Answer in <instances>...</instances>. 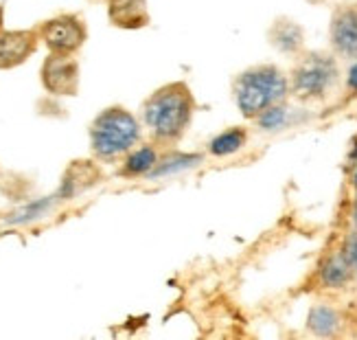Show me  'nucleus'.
I'll return each instance as SVG.
<instances>
[{
  "label": "nucleus",
  "mask_w": 357,
  "mask_h": 340,
  "mask_svg": "<svg viewBox=\"0 0 357 340\" xmlns=\"http://www.w3.org/2000/svg\"><path fill=\"white\" fill-rule=\"evenodd\" d=\"M42 84L55 97H75L79 90V64L73 55L51 53L42 64Z\"/></svg>",
  "instance_id": "6"
},
{
  "label": "nucleus",
  "mask_w": 357,
  "mask_h": 340,
  "mask_svg": "<svg viewBox=\"0 0 357 340\" xmlns=\"http://www.w3.org/2000/svg\"><path fill=\"white\" fill-rule=\"evenodd\" d=\"M353 274H355V270L351 266L347 253L337 251V253L329 255L327 261L322 264L320 281H322V286H327V288H344L353 279Z\"/></svg>",
  "instance_id": "11"
},
{
  "label": "nucleus",
  "mask_w": 357,
  "mask_h": 340,
  "mask_svg": "<svg viewBox=\"0 0 357 340\" xmlns=\"http://www.w3.org/2000/svg\"><path fill=\"white\" fill-rule=\"evenodd\" d=\"M195 112V99L184 82L165 84L153 90L143 105V121L153 141L160 145H176L186 134Z\"/></svg>",
  "instance_id": "1"
},
{
  "label": "nucleus",
  "mask_w": 357,
  "mask_h": 340,
  "mask_svg": "<svg viewBox=\"0 0 357 340\" xmlns=\"http://www.w3.org/2000/svg\"><path fill=\"white\" fill-rule=\"evenodd\" d=\"M347 88L353 92V95H357V59L353 61L347 73Z\"/></svg>",
  "instance_id": "17"
},
{
  "label": "nucleus",
  "mask_w": 357,
  "mask_h": 340,
  "mask_svg": "<svg viewBox=\"0 0 357 340\" xmlns=\"http://www.w3.org/2000/svg\"><path fill=\"white\" fill-rule=\"evenodd\" d=\"M158 165V149L153 145H141L138 149L130 151L126 165H123V176H145L151 174Z\"/></svg>",
  "instance_id": "12"
},
{
  "label": "nucleus",
  "mask_w": 357,
  "mask_h": 340,
  "mask_svg": "<svg viewBox=\"0 0 357 340\" xmlns=\"http://www.w3.org/2000/svg\"><path fill=\"white\" fill-rule=\"evenodd\" d=\"M340 82V66L333 53H301L289 73V92L298 101H320Z\"/></svg>",
  "instance_id": "4"
},
{
  "label": "nucleus",
  "mask_w": 357,
  "mask_h": 340,
  "mask_svg": "<svg viewBox=\"0 0 357 340\" xmlns=\"http://www.w3.org/2000/svg\"><path fill=\"white\" fill-rule=\"evenodd\" d=\"M344 253H347V257H349V261H351V266H353V270H355V274H357V233H353V235L349 237V242H347V246H344Z\"/></svg>",
  "instance_id": "16"
},
{
  "label": "nucleus",
  "mask_w": 357,
  "mask_h": 340,
  "mask_svg": "<svg viewBox=\"0 0 357 340\" xmlns=\"http://www.w3.org/2000/svg\"><path fill=\"white\" fill-rule=\"evenodd\" d=\"M283 119H285V108H283V103L281 105H274V108H270L268 112H263L257 121L261 123V128H266V130H274V128H278L283 123Z\"/></svg>",
  "instance_id": "15"
},
{
  "label": "nucleus",
  "mask_w": 357,
  "mask_h": 340,
  "mask_svg": "<svg viewBox=\"0 0 357 340\" xmlns=\"http://www.w3.org/2000/svg\"><path fill=\"white\" fill-rule=\"evenodd\" d=\"M141 141V126L126 108L112 105L103 110L90 126V147L101 161H114Z\"/></svg>",
  "instance_id": "3"
},
{
  "label": "nucleus",
  "mask_w": 357,
  "mask_h": 340,
  "mask_svg": "<svg viewBox=\"0 0 357 340\" xmlns=\"http://www.w3.org/2000/svg\"><path fill=\"white\" fill-rule=\"evenodd\" d=\"M248 141V132L243 128H228L217 134L208 143V154L215 158H226L237 154Z\"/></svg>",
  "instance_id": "13"
},
{
  "label": "nucleus",
  "mask_w": 357,
  "mask_h": 340,
  "mask_svg": "<svg viewBox=\"0 0 357 340\" xmlns=\"http://www.w3.org/2000/svg\"><path fill=\"white\" fill-rule=\"evenodd\" d=\"M289 95V77L274 64H257L239 73L232 82V97L243 119H259Z\"/></svg>",
  "instance_id": "2"
},
{
  "label": "nucleus",
  "mask_w": 357,
  "mask_h": 340,
  "mask_svg": "<svg viewBox=\"0 0 357 340\" xmlns=\"http://www.w3.org/2000/svg\"><path fill=\"white\" fill-rule=\"evenodd\" d=\"M40 34L36 31H3L0 34V71L24 64L36 53Z\"/></svg>",
  "instance_id": "8"
},
{
  "label": "nucleus",
  "mask_w": 357,
  "mask_h": 340,
  "mask_svg": "<svg viewBox=\"0 0 357 340\" xmlns=\"http://www.w3.org/2000/svg\"><path fill=\"white\" fill-rule=\"evenodd\" d=\"M305 34L298 22L289 18H278L270 29V44L285 55H298L303 51Z\"/></svg>",
  "instance_id": "10"
},
{
  "label": "nucleus",
  "mask_w": 357,
  "mask_h": 340,
  "mask_svg": "<svg viewBox=\"0 0 357 340\" xmlns=\"http://www.w3.org/2000/svg\"><path fill=\"white\" fill-rule=\"evenodd\" d=\"M38 34H40V40L46 44V49L59 55H75L88 38L84 20L70 13L46 20L40 27Z\"/></svg>",
  "instance_id": "5"
},
{
  "label": "nucleus",
  "mask_w": 357,
  "mask_h": 340,
  "mask_svg": "<svg viewBox=\"0 0 357 340\" xmlns=\"http://www.w3.org/2000/svg\"><path fill=\"white\" fill-rule=\"evenodd\" d=\"M329 42L337 57L357 59V3L335 7L329 24Z\"/></svg>",
  "instance_id": "7"
},
{
  "label": "nucleus",
  "mask_w": 357,
  "mask_h": 340,
  "mask_svg": "<svg viewBox=\"0 0 357 340\" xmlns=\"http://www.w3.org/2000/svg\"><path fill=\"white\" fill-rule=\"evenodd\" d=\"M0 34H3V9H0Z\"/></svg>",
  "instance_id": "18"
},
{
  "label": "nucleus",
  "mask_w": 357,
  "mask_h": 340,
  "mask_svg": "<svg viewBox=\"0 0 357 340\" xmlns=\"http://www.w3.org/2000/svg\"><path fill=\"white\" fill-rule=\"evenodd\" d=\"M340 325H342V318H340V314L333 307H327V305L314 307L307 316V327L316 336H335Z\"/></svg>",
  "instance_id": "14"
},
{
  "label": "nucleus",
  "mask_w": 357,
  "mask_h": 340,
  "mask_svg": "<svg viewBox=\"0 0 357 340\" xmlns=\"http://www.w3.org/2000/svg\"><path fill=\"white\" fill-rule=\"evenodd\" d=\"M107 15L119 29H143L149 24L147 0H110Z\"/></svg>",
  "instance_id": "9"
}]
</instances>
